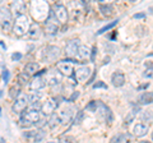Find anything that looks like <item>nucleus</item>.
Listing matches in <instances>:
<instances>
[{
	"mask_svg": "<svg viewBox=\"0 0 153 143\" xmlns=\"http://www.w3.org/2000/svg\"><path fill=\"white\" fill-rule=\"evenodd\" d=\"M31 28V23H30V18L26 14H21L17 16L16 21H14V26H13V31L17 36H23L27 32H30Z\"/></svg>",
	"mask_w": 153,
	"mask_h": 143,
	"instance_id": "f257e3e1",
	"label": "nucleus"
},
{
	"mask_svg": "<svg viewBox=\"0 0 153 143\" xmlns=\"http://www.w3.org/2000/svg\"><path fill=\"white\" fill-rule=\"evenodd\" d=\"M40 111L36 109H30L28 111H26L23 115L21 116V125L22 127H28L32 124H37V121H40Z\"/></svg>",
	"mask_w": 153,
	"mask_h": 143,
	"instance_id": "f03ea898",
	"label": "nucleus"
},
{
	"mask_svg": "<svg viewBox=\"0 0 153 143\" xmlns=\"http://www.w3.org/2000/svg\"><path fill=\"white\" fill-rule=\"evenodd\" d=\"M0 23H1V30L4 32H9L12 30V27L14 26V22L12 19V12L7 9L5 7H1L0 10Z\"/></svg>",
	"mask_w": 153,
	"mask_h": 143,
	"instance_id": "7ed1b4c3",
	"label": "nucleus"
},
{
	"mask_svg": "<svg viewBox=\"0 0 153 143\" xmlns=\"http://www.w3.org/2000/svg\"><path fill=\"white\" fill-rule=\"evenodd\" d=\"M30 96L26 93H21L17 98H14V102H13V106H12V110L13 112L16 114H21L26 110V107L28 106L30 104Z\"/></svg>",
	"mask_w": 153,
	"mask_h": 143,
	"instance_id": "20e7f679",
	"label": "nucleus"
},
{
	"mask_svg": "<svg viewBox=\"0 0 153 143\" xmlns=\"http://www.w3.org/2000/svg\"><path fill=\"white\" fill-rule=\"evenodd\" d=\"M96 112H97V115L101 120L106 121V123H111L114 120V115H112L111 109L101 101H97V109H96Z\"/></svg>",
	"mask_w": 153,
	"mask_h": 143,
	"instance_id": "39448f33",
	"label": "nucleus"
},
{
	"mask_svg": "<svg viewBox=\"0 0 153 143\" xmlns=\"http://www.w3.org/2000/svg\"><path fill=\"white\" fill-rule=\"evenodd\" d=\"M75 63V60L73 59H64L61 61H57L56 63V68L57 70L60 72L63 75H66V77H71L74 73V69H73V64Z\"/></svg>",
	"mask_w": 153,
	"mask_h": 143,
	"instance_id": "423d86ee",
	"label": "nucleus"
},
{
	"mask_svg": "<svg viewBox=\"0 0 153 143\" xmlns=\"http://www.w3.org/2000/svg\"><path fill=\"white\" fill-rule=\"evenodd\" d=\"M59 19L56 18V14L54 12V9L50 12L49 14V18L46 19L45 22V27H46V32L49 33V35H54V33L57 32V30H59Z\"/></svg>",
	"mask_w": 153,
	"mask_h": 143,
	"instance_id": "0eeeda50",
	"label": "nucleus"
},
{
	"mask_svg": "<svg viewBox=\"0 0 153 143\" xmlns=\"http://www.w3.org/2000/svg\"><path fill=\"white\" fill-rule=\"evenodd\" d=\"M60 54H61V51L57 46L49 45V46H46L44 50V59L47 61H56V59H59Z\"/></svg>",
	"mask_w": 153,
	"mask_h": 143,
	"instance_id": "6e6552de",
	"label": "nucleus"
},
{
	"mask_svg": "<svg viewBox=\"0 0 153 143\" xmlns=\"http://www.w3.org/2000/svg\"><path fill=\"white\" fill-rule=\"evenodd\" d=\"M79 46H80V42L78 39H73V40H69L65 45V54L66 56L69 58H73V56L78 55V50H79Z\"/></svg>",
	"mask_w": 153,
	"mask_h": 143,
	"instance_id": "1a4fd4ad",
	"label": "nucleus"
},
{
	"mask_svg": "<svg viewBox=\"0 0 153 143\" xmlns=\"http://www.w3.org/2000/svg\"><path fill=\"white\" fill-rule=\"evenodd\" d=\"M91 75V68L87 65L78 66L76 69H74V77L78 82H85Z\"/></svg>",
	"mask_w": 153,
	"mask_h": 143,
	"instance_id": "9d476101",
	"label": "nucleus"
},
{
	"mask_svg": "<svg viewBox=\"0 0 153 143\" xmlns=\"http://www.w3.org/2000/svg\"><path fill=\"white\" fill-rule=\"evenodd\" d=\"M54 12L56 14V18L59 19V22L61 25H65L66 22L69 19V16H68V10H66V8L63 5V4H55L54 5Z\"/></svg>",
	"mask_w": 153,
	"mask_h": 143,
	"instance_id": "9b49d317",
	"label": "nucleus"
},
{
	"mask_svg": "<svg viewBox=\"0 0 153 143\" xmlns=\"http://www.w3.org/2000/svg\"><path fill=\"white\" fill-rule=\"evenodd\" d=\"M46 83H49V79H47L46 77L36 75V77L31 80V83H30V88L32 89V91H38V89L44 88L45 86H46Z\"/></svg>",
	"mask_w": 153,
	"mask_h": 143,
	"instance_id": "f8f14e48",
	"label": "nucleus"
},
{
	"mask_svg": "<svg viewBox=\"0 0 153 143\" xmlns=\"http://www.w3.org/2000/svg\"><path fill=\"white\" fill-rule=\"evenodd\" d=\"M73 112H74V109L71 106H65V107L61 109L60 112H59V118H60L61 123L63 124L69 123L71 120V116H73Z\"/></svg>",
	"mask_w": 153,
	"mask_h": 143,
	"instance_id": "ddd939ff",
	"label": "nucleus"
},
{
	"mask_svg": "<svg viewBox=\"0 0 153 143\" xmlns=\"http://www.w3.org/2000/svg\"><path fill=\"white\" fill-rule=\"evenodd\" d=\"M56 106H57V104L55 100H46L41 106V111L44 112L45 115H51V114H54Z\"/></svg>",
	"mask_w": 153,
	"mask_h": 143,
	"instance_id": "4468645a",
	"label": "nucleus"
},
{
	"mask_svg": "<svg viewBox=\"0 0 153 143\" xmlns=\"http://www.w3.org/2000/svg\"><path fill=\"white\" fill-rule=\"evenodd\" d=\"M10 7L13 9L14 14H17V16H21V14H25L26 12V3L25 0H13Z\"/></svg>",
	"mask_w": 153,
	"mask_h": 143,
	"instance_id": "2eb2a0df",
	"label": "nucleus"
},
{
	"mask_svg": "<svg viewBox=\"0 0 153 143\" xmlns=\"http://www.w3.org/2000/svg\"><path fill=\"white\" fill-rule=\"evenodd\" d=\"M111 83L115 87H123L125 84V75L121 72H115L111 75Z\"/></svg>",
	"mask_w": 153,
	"mask_h": 143,
	"instance_id": "dca6fc26",
	"label": "nucleus"
},
{
	"mask_svg": "<svg viewBox=\"0 0 153 143\" xmlns=\"http://www.w3.org/2000/svg\"><path fill=\"white\" fill-rule=\"evenodd\" d=\"M148 129H149V124H143V123H139V124H137L135 127H134V136L135 137H144L147 133H148Z\"/></svg>",
	"mask_w": 153,
	"mask_h": 143,
	"instance_id": "f3484780",
	"label": "nucleus"
},
{
	"mask_svg": "<svg viewBox=\"0 0 153 143\" xmlns=\"http://www.w3.org/2000/svg\"><path fill=\"white\" fill-rule=\"evenodd\" d=\"M138 104L139 105H149L153 104V92H143L138 97Z\"/></svg>",
	"mask_w": 153,
	"mask_h": 143,
	"instance_id": "a211bd4d",
	"label": "nucleus"
},
{
	"mask_svg": "<svg viewBox=\"0 0 153 143\" xmlns=\"http://www.w3.org/2000/svg\"><path fill=\"white\" fill-rule=\"evenodd\" d=\"M38 72H40V64L38 63H28L26 66H25V73H27L28 75H36Z\"/></svg>",
	"mask_w": 153,
	"mask_h": 143,
	"instance_id": "6ab92c4d",
	"label": "nucleus"
},
{
	"mask_svg": "<svg viewBox=\"0 0 153 143\" xmlns=\"http://www.w3.org/2000/svg\"><path fill=\"white\" fill-rule=\"evenodd\" d=\"M100 12L102 13V16L103 17H112V14H114V8L112 5L110 3H105V4H100Z\"/></svg>",
	"mask_w": 153,
	"mask_h": 143,
	"instance_id": "aec40b11",
	"label": "nucleus"
},
{
	"mask_svg": "<svg viewBox=\"0 0 153 143\" xmlns=\"http://www.w3.org/2000/svg\"><path fill=\"white\" fill-rule=\"evenodd\" d=\"M91 50L88 49L85 45H80L79 46V50H78V56L80 59H88L91 58Z\"/></svg>",
	"mask_w": 153,
	"mask_h": 143,
	"instance_id": "412c9836",
	"label": "nucleus"
},
{
	"mask_svg": "<svg viewBox=\"0 0 153 143\" xmlns=\"http://www.w3.org/2000/svg\"><path fill=\"white\" fill-rule=\"evenodd\" d=\"M140 119H142V121H144V123H152L153 121V111L152 110H144L142 112V115H140Z\"/></svg>",
	"mask_w": 153,
	"mask_h": 143,
	"instance_id": "4be33fe9",
	"label": "nucleus"
},
{
	"mask_svg": "<svg viewBox=\"0 0 153 143\" xmlns=\"http://www.w3.org/2000/svg\"><path fill=\"white\" fill-rule=\"evenodd\" d=\"M59 123H61L60 118H59V114H51V116L49 119V121H47V124H49L50 128H55L56 125H59Z\"/></svg>",
	"mask_w": 153,
	"mask_h": 143,
	"instance_id": "5701e85b",
	"label": "nucleus"
},
{
	"mask_svg": "<svg viewBox=\"0 0 153 143\" xmlns=\"http://www.w3.org/2000/svg\"><path fill=\"white\" fill-rule=\"evenodd\" d=\"M129 139V136L128 134H116L111 138V142L115 143V142H128Z\"/></svg>",
	"mask_w": 153,
	"mask_h": 143,
	"instance_id": "b1692460",
	"label": "nucleus"
},
{
	"mask_svg": "<svg viewBox=\"0 0 153 143\" xmlns=\"http://www.w3.org/2000/svg\"><path fill=\"white\" fill-rule=\"evenodd\" d=\"M117 19L116 21H114V22H111V23H108V25H106V26H105V27H102L101 28V30H100L97 33H98V35H102V33H105V32H107L108 30H110V28H114L115 26H116L117 25Z\"/></svg>",
	"mask_w": 153,
	"mask_h": 143,
	"instance_id": "393cba45",
	"label": "nucleus"
},
{
	"mask_svg": "<svg viewBox=\"0 0 153 143\" xmlns=\"http://www.w3.org/2000/svg\"><path fill=\"white\" fill-rule=\"evenodd\" d=\"M83 119H84V112L83 111H76V115L74 118V124L78 125V124H80L83 121Z\"/></svg>",
	"mask_w": 153,
	"mask_h": 143,
	"instance_id": "a878e982",
	"label": "nucleus"
},
{
	"mask_svg": "<svg viewBox=\"0 0 153 143\" xmlns=\"http://www.w3.org/2000/svg\"><path fill=\"white\" fill-rule=\"evenodd\" d=\"M40 28H38V26H32L31 28H30V32H28V33H30V36L31 37H38V36H40Z\"/></svg>",
	"mask_w": 153,
	"mask_h": 143,
	"instance_id": "bb28decb",
	"label": "nucleus"
},
{
	"mask_svg": "<svg viewBox=\"0 0 153 143\" xmlns=\"http://www.w3.org/2000/svg\"><path fill=\"white\" fill-rule=\"evenodd\" d=\"M45 137H46V132H44L42 129H40V130L36 132V137H35V139H33V141H35V142H41Z\"/></svg>",
	"mask_w": 153,
	"mask_h": 143,
	"instance_id": "cd10ccee",
	"label": "nucleus"
},
{
	"mask_svg": "<svg viewBox=\"0 0 153 143\" xmlns=\"http://www.w3.org/2000/svg\"><path fill=\"white\" fill-rule=\"evenodd\" d=\"M1 77H3V82L7 84L9 80V72L4 68V66H1Z\"/></svg>",
	"mask_w": 153,
	"mask_h": 143,
	"instance_id": "c85d7f7f",
	"label": "nucleus"
},
{
	"mask_svg": "<svg viewBox=\"0 0 153 143\" xmlns=\"http://www.w3.org/2000/svg\"><path fill=\"white\" fill-rule=\"evenodd\" d=\"M92 88H94V89H97V88L107 89V84H106V83H103L102 80H98V82H96V83L92 84Z\"/></svg>",
	"mask_w": 153,
	"mask_h": 143,
	"instance_id": "c756f323",
	"label": "nucleus"
},
{
	"mask_svg": "<svg viewBox=\"0 0 153 143\" xmlns=\"http://www.w3.org/2000/svg\"><path fill=\"white\" fill-rule=\"evenodd\" d=\"M87 110H89V111H92V112H96V109H97V101L96 100H93V101H91L88 105H87Z\"/></svg>",
	"mask_w": 153,
	"mask_h": 143,
	"instance_id": "7c9ffc66",
	"label": "nucleus"
},
{
	"mask_svg": "<svg viewBox=\"0 0 153 143\" xmlns=\"http://www.w3.org/2000/svg\"><path fill=\"white\" fill-rule=\"evenodd\" d=\"M143 77L146 78H153V68H147L143 72Z\"/></svg>",
	"mask_w": 153,
	"mask_h": 143,
	"instance_id": "2f4dec72",
	"label": "nucleus"
},
{
	"mask_svg": "<svg viewBox=\"0 0 153 143\" xmlns=\"http://www.w3.org/2000/svg\"><path fill=\"white\" fill-rule=\"evenodd\" d=\"M22 58H23V55L21 54V52H13V54H12V60H14V61L21 60Z\"/></svg>",
	"mask_w": 153,
	"mask_h": 143,
	"instance_id": "473e14b6",
	"label": "nucleus"
},
{
	"mask_svg": "<svg viewBox=\"0 0 153 143\" xmlns=\"http://www.w3.org/2000/svg\"><path fill=\"white\" fill-rule=\"evenodd\" d=\"M19 95H21V92H19V89L18 88H16V87H13L12 88V91H10V96L13 97V98H17Z\"/></svg>",
	"mask_w": 153,
	"mask_h": 143,
	"instance_id": "72a5a7b5",
	"label": "nucleus"
},
{
	"mask_svg": "<svg viewBox=\"0 0 153 143\" xmlns=\"http://www.w3.org/2000/svg\"><path fill=\"white\" fill-rule=\"evenodd\" d=\"M139 18H146V14L144 13H137V14H134V19H139Z\"/></svg>",
	"mask_w": 153,
	"mask_h": 143,
	"instance_id": "f704fd0d",
	"label": "nucleus"
},
{
	"mask_svg": "<svg viewBox=\"0 0 153 143\" xmlns=\"http://www.w3.org/2000/svg\"><path fill=\"white\" fill-rule=\"evenodd\" d=\"M78 96H79V92H76V91H75L73 95H71V97L69 98V101H73V100H75L76 97H78Z\"/></svg>",
	"mask_w": 153,
	"mask_h": 143,
	"instance_id": "c9c22d12",
	"label": "nucleus"
},
{
	"mask_svg": "<svg viewBox=\"0 0 153 143\" xmlns=\"http://www.w3.org/2000/svg\"><path fill=\"white\" fill-rule=\"evenodd\" d=\"M148 87H149V83H146V84H142L140 87H138V89L140 91V89H146V88H148Z\"/></svg>",
	"mask_w": 153,
	"mask_h": 143,
	"instance_id": "e433bc0d",
	"label": "nucleus"
},
{
	"mask_svg": "<svg viewBox=\"0 0 153 143\" xmlns=\"http://www.w3.org/2000/svg\"><path fill=\"white\" fill-rule=\"evenodd\" d=\"M94 55H96V47H93V50H92V55H91V60L94 61Z\"/></svg>",
	"mask_w": 153,
	"mask_h": 143,
	"instance_id": "4c0bfd02",
	"label": "nucleus"
},
{
	"mask_svg": "<svg viewBox=\"0 0 153 143\" xmlns=\"http://www.w3.org/2000/svg\"><path fill=\"white\" fill-rule=\"evenodd\" d=\"M1 47H3V50H7V46L4 45V42H3V41H1Z\"/></svg>",
	"mask_w": 153,
	"mask_h": 143,
	"instance_id": "58836bf2",
	"label": "nucleus"
},
{
	"mask_svg": "<svg viewBox=\"0 0 153 143\" xmlns=\"http://www.w3.org/2000/svg\"><path fill=\"white\" fill-rule=\"evenodd\" d=\"M101 1H106V3H110L111 0H101Z\"/></svg>",
	"mask_w": 153,
	"mask_h": 143,
	"instance_id": "ea45409f",
	"label": "nucleus"
},
{
	"mask_svg": "<svg viewBox=\"0 0 153 143\" xmlns=\"http://www.w3.org/2000/svg\"><path fill=\"white\" fill-rule=\"evenodd\" d=\"M129 1H130V3H134V1H137V0H129Z\"/></svg>",
	"mask_w": 153,
	"mask_h": 143,
	"instance_id": "a19ab883",
	"label": "nucleus"
},
{
	"mask_svg": "<svg viewBox=\"0 0 153 143\" xmlns=\"http://www.w3.org/2000/svg\"><path fill=\"white\" fill-rule=\"evenodd\" d=\"M152 141H153V132H152Z\"/></svg>",
	"mask_w": 153,
	"mask_h": 143,
	"instance_id": "79ce46f5",
	"label": "nucleus"
},
{
	"mask_svg": "<svg viewBox=\"0 0 153 143\" xmlns=\"http://www.w3.org/2000/svg\"><path fill=\"white\" fill-rule=\"evenodd\" d=\"M0 1H1V3H3V1H4V0H0Z\"/></svg>",
	"mask_w": 153,
	"mask_h": 143,
	"instance_id": "37998d69",
	"label": "nucleus"
}]
</instances>
